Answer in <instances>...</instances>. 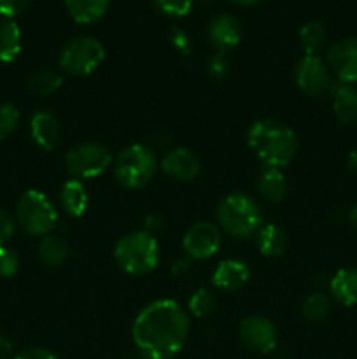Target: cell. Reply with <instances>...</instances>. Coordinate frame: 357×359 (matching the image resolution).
I'll return each instance as SVG.
<instances>
[{
	"label": "cell",
	"mask_w": 357,
	"mask_h": 359,
	"mask_svg": "<svg viewBox=\"0 0 357 359\" xmlns=\"http://www.w3.org/2000/svg\"><path fill=\"white\" fill-rule=\"evenodd\" d=\"M189 318L174 300H156L144 307L132 326L136 349L147 359H172L188 340Z\"/></svg>",
	"instance_id": "obj_1"
},
{
	"label": "cell",
	"mask_w": 357,
	"mask_h": 359,
	"mask_svg": "<svg viewBox=\"0 0 357 359\" xmlns=\"http://www.w3.org/2000/svg\"><path fill=\"white\" fill-rule=\"evenodd\" d=\"M248 146L266 167L282 168L296 156L298 139L284 123L276 119H259L248 130Z\"/></svg>",
	"instance_id": "obj_2"
},
{
	"label": "cell",
	"mask_w": 357,
	"mask_h": 359,
	"mask_svg": "<svg viewBox=\"0 0 357 359\" xmlns=\"http://www.w3.org/2000/svg\"><path fill=\"white\" fill-rule=\"evenodd\" d=\"M114 259L126 273L146 276L156 269L160 262V248L154 235L147 231H132L118 241Z\"/></svg>",
	"instance_id": "obj_3"
},
{
	"label": "cell",
	"mask_w": 357,
	"mask_h": 359,
	"mask_svg": "<svg viewBox=\"0 0 357 359\" xmlns=\"http://www.w3.org/2000/svg\"><path fill=\"white\" fill-rule=\"evenodd\" d=\"M217 221L226 233L244 238L262 226V212L252 196L231 193L217 207Z\"/></svg>",
	"instance_id": "obj_4"
},
{
	"label": "cell",
	"mask_w": 357,
	"mask_h": 359,
	"mask_svg": "<svg viewBox=\"0 0 357 359\" xmlns=\"http://www.w3.org/2000/svg\"><path fill=\"white\" fill-rule=\"evenodd\" d=\"M156 168V154L144 144L126 147L114 161L115 181L128 189L144 188L153 179Z\"/></svg>",
	"instance_id": "obj_5"
},
{
	"label": "cell",
	"mask_w": 357,
	"mask_h": 359,
	"mask_svg": "<svg viewBox=\"0 0 357 359\" xmlns=\"http://www.w3.org/2000/svg\"><path fill=\"white\" fill-rule=\"evenodd\" d=\"M16 219L31 237H46L56 226L58 212L44 193L28 189L16 203Z\"/></svg>",
	"instance_id": "obj_6"
},
{
	"label": "cell",
	"mask_w": 357,
	"mask_h": 359,
	"mask_svg": "<svg viewBox=\"0 0 357 359\" xmlns=\"http://www.w3.org/2000/svg\"><path fill=\"white\" fill-rule=\"evenodd\" d=\"M105 49L94 37H76L63 46L59 53V67L74 76H88L100 67Z\"/></svg>",
	"instance_id": "obj_7"
},
{
	"label": "cell",
	"mask_w": 357,
	"mask_h": 359,
	"mask_svg": "<svg viewBox=\"0 0 357 359\" xmlns=\"http://www.w3.org/2000/svg\"><path fill=\"white\" fill-rule=\"evenodd\" d=\"M112 156L108 149L97 142H83L74 146L66 153L65 165L74 179H91L104 174L111 165Z\"/></svg>",
	"instance_id": "obj_8"
},
{
	"label": "cell",
	"mask_w": 357,
	"mask_h": 359,
	"mask_svg": "<svg viewBox=\"0 0 357 359\" xmlns=\"http://www.w3.org/2000/svg\"><path fill=\"white\" fill-rule=\"evenodd\" d=\"M294 77L300 90L310 97L322 95L331 86V74H329L328 65L317 55H304L298 62Z\"/></svg>",
	"instance_id": "obj_9"
},
{
	"label": "cell",
	"mask_w": 357,
	"mask_h": 359,
	"mask_svg": "<svg viewBox=\"0 0 357 359\" xmlns=\"http://www.w3.org/2000/svg\"><path fill=\"white\" fill-rule=\"evenodd\" d=\"M240 340L247 349L259 354L272 353L276 347V330L265 316H248L240 323Z\"/></svg>",
	"instance_id": "obj_10"
},
{
	"label": "cell",
	"mask_w": 357,
	"mask_h": 359,
	"mask_svg": "<svg viewBox=\"0 0 357 359\" xmlns=\"http://www.w3.org/2000/svg\"><path fill=\"white\" fill-rule=\"evenodd\" d=\"M184 251L188 252L189 258L195 259H206L216 255L220 248V231L216 224L212 223H196L186 231Z\"/></svg>",
	"instance_id": "obj_11"
},
{
	"label": "cell",
	"mask_w": 357,
	"mask_h": 359,
	"mask_svg": "<svg viewBox=\"0 0 357 359\" xmlns=\"http://www.w3.org/2000/svg\"><path fill=\"white\" fill-rule=\"evenodd\" d=\"M328 62L343 84L357 83V37L336 42L329 49Z\"/></svg>",
	"instance_id": "obj_12"
},
{
	"label": "cell",
	"mask_w": 357,
	"mask_h": 359,
	"mask_svg": "<svg viewBox=\"0 0 357 359\" xmlns=\"http://www.w3.org/2000/svg\"><path fill=\"white\" fill-rule=\"evenodd\" d=\"M161 168L175 181H192L200 174V161L189 149L177 147L161 160Z\"/></svg>",
	"instance_id": "obj_13"
},
{
	"label": "cell",
	"mask_w": 357,
	"mask_h": 359,
	"mask_svg": "<svg viewBox=\"0 0 357 359\" xmlns=\"http://www.w3.org/2000/svg\"><path fill=\"white\" fill-rule=\"evenodd\" d=\"M209 41L219 53L233 49L241 39V27L230 14H219L209 25Z\"/></svg>",
	"instance_id": "obj_14"
},
{
	"label": "cell",
	"mask_w": 357,
	"mask_h": 359,
	"mask_svg": "<svg viewBox=\"0 0 357 359\" xmlns=\"http://www.w3.org/2000/svg\"><path fill=\"white\" fill-rule=\"evenodd\" d=\"M248 272L247 265L240 259H224L214 270L212 283L217 290L223 291H238L247 284Z\"/></svg>",
	"instance_id": "obj_15"
},
{
	"label": "cell",
	"mask_w": 357,
	"mask_h": 359,
	"mask_svg": "<svg viewBox=\"0 0 357 359\" xmlns=\"http://www.w3.org/2000/svg\"><path fill=\"white\" fill-rule=\"evenodd\" d=\"M30 135L38 147L46 151L52 149L59 140V123L56 116L46 111L31 116Z\"/></svg>",
	"instance_id": "obj_16"
},
{
	"label": "cell",
	"mask_w": 357,
	"mask_h": 359,
	"mask_svg": "<svg viewBox=\"0 0 357 359\" xmlns=\"http://www.w3.org/2000/svg\"><path fill=\"white\" fill-rule=\"evenodd\" d=\"M332 297L338 304L352 307L357 304V270L342 269L335 273L329 284Z\"/></svg>",
	"instance_id": "obj_17"
},
{
	"label": "cell",
	"mask_w": 357,
	"mask_h": 359,
	"mask_svg": "<svg viewBox=\"0 0 357 359\" xmlns=\"http://www.w3.org/2000/svg\"><path fill=\"white\" fill-rule=\"evenodd\" d=\"M59 202L65 212L72 217H80L88 209V193L79 179H70L62 186Z\"/></svg>",
	"instance_id": "obj_18"
},
{
	"label": "cell",
	"mask_w": 357,
	"mask_h": 359,
	"mask_svg": "<svg viewBox=\"0 0 357 359\" xmlns=\"http://www.w3.org/2000/svg\"><path fill=\"white\" fill-rule=\"evenodd\" d=\"M258 249L261 255L275 258V256H282L287 249V235L276 224H265L258 230Z\"/></svg>",
	"instance_id": "obj_19"
},
{
	"label": "cell",
	"mask_w": 357,
	"mask_h": 359,
	"mask_svg": "<svg viewBox=\"0 0 357 359\" xmlns=\"http://www.w3.org/2000/svg\"><path fill=\"white\" fill-rule=\"evenodd\" d=\"M332 109L338 118L340 123L343 125H350V123L357 121V90L350 84H342L335 90V97H332Z\"/></svg>",
	"instance_id": "obj_20"
},
{
	"label": "cell",
	"mask_w": 357,
	"mask_h": 359,
	"mask_svg": "<svg viewBox=\"0 0 357 359\" xmlns=\"http://www.w3.org/2000/svg\"><path fill=\"white\" fill-rule=\"evenodd\" d=\"M66 11L77 23H94L108 9V0H65Z\"/></svg>",
	"instance_id": "obj_21"
},
{
	"label": "cell",
	"mask_w": 357,
	"mask_h": 359,
	"mask_svg": "<svg viewBox=\"0 0 357 359\" xmlns=\"http://www.w3.org/2000/svg\"><path fill=\"white\" fill-rule=\"evenodd\" d=\"M38 258L46 266H51V269L62 266L69 258V244L59 235H46L38 244Z\"/></svg>",
	"instance_id": "obj_22"
},
{
	"label": "cell",
	"mask_w": 357,
	"mask_h": 359,
	"mask_svg": "<svg viewBox=\"0 0 357 359\" xmlns=\"http://www.w3.org/2000/svg\"><path fill=\"white\" fill-rule=\"evenodd\" d=\"M21 51V30L16 21L0 20V62L10 63Z\"/></svg>",
	"instance_id": "obj_23"
},
{
	"label": "cell",
	"mask_w": 357,
	"mask_h": 359,
	"mask_svg": "<svg viewBox=\"0 0 357 359\" xmlns=\"http://www.w3.org/2000/svg\"><path fill=\"white\" fill-rule=\"evenodd\" d=\"M258 189L266 200L270 202H282L287 193V181L286 175L282 174L280 168L266 167L262 174L259 175Z\"/></svg>",
	"instance_id": "obj_24"
},
{
	"label": "cell",
	"mask_w": 357,
	"mask_h": 359,
	"mask_svg": "<svg viewBox=\"0 0 357 359\" xmlns=\"http://www.w3.org/2000/svg\"><path fill=\"white\" fill-rule=\"evenodd\" d=\"M63 77L59 76V72L52 69H42L37 70L30 76L28 79V90L34 91L35 95H41V97H46V95H51L62 86Z\"/></svg>",
	"instance_id": "obj_25"
},
{
	"label": "cell",
	"mask_w": 357,
	"mask_h": 359,
	"mask_svg": "<svg viewBox=\"0 0 357 359\" xmlns=\"http://www.w3.org/2000/svg\"><path fill=\"white\" fill-rule=\"evenodd\" d=\"M326 42V28L321 21H308L300 30V44L307 55H317Z\"/></svg>",
	"instance_id": "obj_26"
},
{
	"label": "cell",
	"mask_w": 357,
	"mask_h": 359,
	"mask_svg": "<svg viewBox=\"0 0 357 359\" xmlns=\"http://www.w3.org/2000/svg\"><path fill=\"white\" fill-rule=\"evenodd\" d=\"M329 307H331V304H329V298L324 293H312L303 302L301 312L310 321H321V319H324L328 316Z\"/></svg>",
	"instance_id": "obj_27"
},
{
	"label": "cell",
	"mask_w": 357,
	"mask_h": 359,
	"mask_svg": "<svg viewBox=\"0 0 357 359\" xmlns=\"http://www.w3.org/2000/svg\"><path fill=\"white\" fill-rule=\"evenodd\" d=\"M216 307V294L210 290H202L196 291L191 298H189V311L192 312V316L196 318H203V316H209L210 312Z\"/></svg>",
	"instance_id": "obj_28"
},
{
	"label": "cell",
	"mask_w": 357,
	"mask_h": 359,
	"mask_svg": "<svg viewBox=\"0 0 357 359\" xmlns=\"http://www.w3.org/2000/svg\"><path fill=\"white\" fill-rule=\"evenodd\" d=\"M20 123V111L13 104H0V140L7 139Z\"/></svg>",
	"instance_id": "obj_29"
},
{
	"label": "cell",
	"mask_w": 357,
	"mask_h": 359,
	"mask_svg": "<svg viewBox=\"0 0 357 359\" xmlns=\"http://www.w3.org/2000/svg\"><path fill=\"white\" fill-rule=\"evenodd\" d=\"M154 6L164 16L182 18L191 11L192 0H154Z\"/></svg>",
	"instance_id": "obj_30"
},
{
	"label": "cell",
	"mask_w": 357,
	"mask_h": 359,
	"mask_svg": "<svg viewBox=\"0 0 357 359\" xmlns=\"http://www.w3.org/2000/svg\"><path fill=\"white\" fill-rule=\"evenodd\" d=\"M20 270V258L10 248H0V279H10Z\"/></svg>",
	"instance_id": "obj_31"
},
{
	"label": "cell",
	"mask_w": 357,
	"mask_h": 359,
	"mask_svg": "<svg viewBox=\"0 0 357 359\" xmlns=\"http://www.w3.org/2000/svg\"><path fill=\"white\" fill-rule=\"evenodd\" d=\"M30 2L31 0H0V16L10 20V18L23 13L30 6Z\"/></svg>",
	"instance_id": "obj_32"
},
{
	"label": "cell",
	"mask_w": 357,
	"mask_h": 359,
	"mask_svg": "<svg viewBox=\"0 0 357 359\" xmlns=\"http://www.w3.org/2000/svg\"><path fill=\"white\" fill-rule=\"evenodd\" d=\"M13 233H14L13 217L9 216V212H7V210H4L2 207H0V248H2V245H6L7 242L10 241Z\"/></svg>",
	"instance_id": "obj_33"
},
{
	"label": "cell",
	"mask_w": 357,
	"mask_h": 359,
	"mask_svg": "<svg viewBox=\"0 0 357 359\" xmlns=\"http://www.w3.org/2000/svg\"><path fill=\"white\" fill-rule=\"evenodd\" d=\"M13 359H58V356L49 349H44V347H28Z\"/></svg>",
	"instance_id": "obj_34"
},
{
	"label": "cell",
	"mask_w": 357,
	"mask_h": 359,
	"mask_svg": "<svg viewBox=\"0 0 357 359\" xmlns=\"http://www.w3.org/2000/svg\"><path fill=\"white\" fill-rule=\"evenodd\" d=\"M226 69H227V62L226 58H224V53H219L216 58L210 60V72H212L214 76L220 77L224 72H226Z\"/></svg>",
	"instance_id": "obj_35"
},
{
	"label": "cell",
	"mask_w": 357,
	"mask_h": 359,
	"mask_svg": "<svg viewBox=\"0 0 357 359\" xmlns=\"http://www.w3.org/2000/svg\"><path fill=\"white\" fill-rule=\"evenodd\" d=\"M0 359H13V344L4 335H0Z\"/></svg>",
	"instance_id": "obj_36"
},
{
	"label": "cell",
	"mask_w": 357,
	"mask_h": 359,
	"mask_svg": "<svg viewBox=\"0 0 357 359\" xmlns=\"http://www.w3.org/2000/svg\"><path fill=\"white\" fill-rule=\"evenodd\" d=\"M189 269H191V265H189V259L182 258V259H177V262L174 263V266H172V273H174V276H184Z\"/></svg>",
	"instance_id": "obj_37"
},
{
	"label": "cell",
	"mask_w": 357,
	"mask_h": 359,
	"mask_svg": "<svg viewBox=\"0 0 357 359\" xmlns=\"http://www.w3.org/2000/svg\"><path fill=\"white\" fill-rule=\"evenodd\" d=\"M163 228V219L160 216H149L147 217V233L153 235L154 231H160Z\"/></svg>",
	"instance_id": "obj_38"
},
{
	"label": "cell",
	"mask_w": 357,
	"mask_h": 359,
	"mask_svg": "<svg viewBox=\"0 0 357 359\" xmlns=\"http://www.w3.org/2000/svg\"><path fill=\"white\" fill-rule=\"evenodd\" d=\"M349 165H350V168H352V170L357 172V147H356V149L350 151V154H349Z\"/></svg>",
	"instance_id": "obj_39"
},
{
	"label": "cell",
	"mask_w": 357,
	"mask_h": 359,
	"mask_svg": "<svg viewBox=\"0 0 357 359\" xmlns=\"http://www.w3.org/2000/svg\"><path fill=\"white\" fill-rule=\"evenodd\" d=\"M175 44H177L178 48L186 46V39L182 37V32H175Z\"/></svg>",
	"instance_id": "obj_40"
},
{
	"label": "cell",
	"mask_w": 357,
	"mask_h": 359,
	"mask_svg": "<svg viewBox=\"0 0 357 359\" xmlns=\"http://www.w3.org/2000/svg\"><path fill=\"white\" fill-rule=\"evenodd\" d=\"M234 4H240V6H252V4H258L259 0H231Z\"/></svg>",
	"instance_id": "obj_41"
},
{
	"label": "cell",
	"mask_w": 357,
	"mask_h": 359,
	"mask_svg": "<svg viewBox=\"0 0 357 359\" xmlns=\"http://www.w3.org/2000/svg\"><path fill=\"white\" fill-rule=\"evenodd\" d=\"M350 219H352V223L356 224V228H357V205L354 207L352 212H350Z\"/></svg>",
	"instance_id": "obj_42"
}]
</instances>
